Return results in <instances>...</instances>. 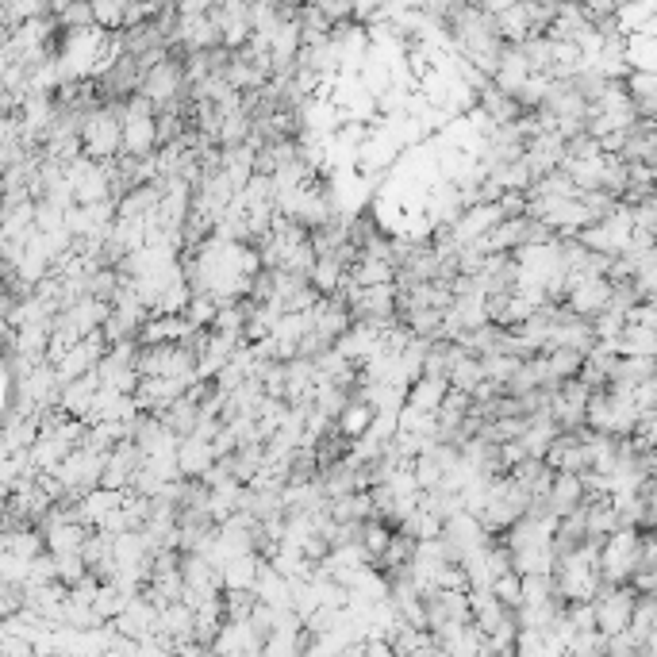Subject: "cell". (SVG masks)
Returning <instances> with one entry per match:
<instances>
[{"label": "cell", "mask_w": 657, "mask_h": 657, "mask_svg": "<svg viewBox=\"0 0 657 657\" xmlns=\"http://www.w3.org/2000/svg\"><path fill=\"white\" fill-rule=\"evenodd\" d=\"M258 657H304V634H300V638L269 634L266 642H262V654Z\"/></svg>", "instance_id": "cell-12"}, {"label": "cell", "mask_w": 657, "mask_h": 657, "mask_svg": "<svg viewBox=\"0 0 657 657\" xmlns=\"http://www.w3.org/2000/svg\"><path fill=\"white\" fill-rule=\"evenodd\" d=\"M631 611H634V592L627 584H604L592 600V615H596V631L604 638H615L631 627Z\"/></svg>", "instance_id": "cell-3"}, {"label": "cell", "mask_w": 657, "mask_h": 657, "mask_svg": "<svg viewBox=\"0 0 657 657\" xmlns=\"http://www.w3.org/2000/svg\"><path fill=\"white\" fill-rule=\"evenodd\" d=\"M127 608V596H123L120 588H112V584H100L97 596H93V615H97L100 623H112L120 611Z\"/></svg>", "instance_id": "cell-11"}, {"label": "cell", "mask_w": 657, "mask_h": 657, "mask_svg": "<svg viewBox=\"0 0 657 657\" xmlns=\"http://www.w3.org/2000/svg\"><path fill=\"white\" fill-rule=\"evenodd\" d=\"M369 423H373V408L369 404H362V400H346V408H342L339 415H335V431H339L342 438H362L365 431H369Z\"/></svg>", "instance_id": "cell-8"}, {"label": "cell", "mask_w": 657, "mask_h": 657, "mask_svg": "<svg viewBox=\"0 0 657 657\" xmlns=\"http://www.w3.org/2000/svg\"><path fill=\"white\" fill-rule=\"evenodd\" d=\"M216 312H219V304L212 300V296H189V304H185L181 319H185L193 331H208L212 319H216Z\"/></svg>", "instance_id": "cell-10"}, {"label": "cell", "mask_w": 657, "mask_h": 657, "mask_svg": "<svg viewBox=\"0 0 657 657\" xmlns=\"http://www.w3.org/2000/svg\"><path fill=\"white\" fill-rule=\"evenodd\" d=\"M254 608H258L254 592H219V611H223V623H246Z\"/></svg>", "instance_id": "cell-9"}, {"label": "cell", "mask_w": 657, "mask_h": 657, "mask_svg": "<svg viewBox=\"0 0 657 657\" xmlns=\"http://www.w3.org/2000/svg\"><path fill=\"white\" fill-rule=\"evenodd\" d=\"M446 381H435V377H419L408 396H404V404L412 408V412H423V415H435L438 404H442V396H446Z\"/></svg>", "instance_id": "cell-7"}, {"label": "cell", "mask_w": 657, "mask_h": 657, "mask_svg": "<svg viewBox=\"0 0 657 657\" xmlns=\"http://www.w3.org/2000/svg\"><path fill=\"white\" fill-rule=\"evenodd\" d=\"M112 631L127 638V642H143L150 634H158V611L146 604L143 596H135V600H127V608L112 619Z\"/></svg>", "instance_id": "cell-4"}, {"label": "cell", "mask_w": 657, "mask_h": 657, "mask_svg": "<svg viewBox=\"0 0 657 657\" xmlns=\"http://www.w3.org/2000/svg\"><path fill=\"white\" fill-rule=\"evenodd\" d=\"M173 458H177V473H181V481H200V477L216 465L212 442H200V438H181L177 450H173Z\"/></svg>", "instance_id": "cell-5"}, {"label": "cell", "mask_w": 657, "mask_h": 657, "mask_svg": "<svg viewBox=\"0 0 657 657\" xmlns=\"http://www.w3.org/2000/svg\"><path fill=\"white\" fill-rule=\"evenodd\" d=\"M262 561L258 554H243V558L227 561L223 569H219V592H250L254 581H258V569H262Z\"/></svg>", "instance_id": "cell-6"}, {"label": "cell", "mask_w": 657, "mask_h": 657, "mask_svg": "<svg viewBox=\"0 0 657 657\" xmlns=\"http://www.w3.org/2000/svg\"><path fill=\"white\" fill-rule=\"evenodd\" d=\"M488 592L496 596V604H500V608H508V611L519 608V577H515V573L496 577V581L488 584Z\"/></svg>", "instance_id": "cell-13"}, {"label": "cell", "mask_w": 657, "mask_h": 657, "mask_svg": "<svg viewBox=\"0 0 657 657\" xmlns=\"http://www.w3.org/2000/svg\"><path fill=\"white\" fill-rule=\"evenodd\" d=\"M358 657H396V654H392V646L385 638H373V642H362Z\"/></svg>", "instance_id": "cell-14"}, {"label": "cell", "mask_w": 657, "mask_h": 657, "mask_svg": "<svg viewBox=\"0 0 657 657\" xmlns=\"http://www.w3.org/2000/svg\"><path fill=\"white\" fill-rule=\"evenodd\" d=\"M634 569H638V531H631V527L611 531L600 542V581L627 584Z\"/></svg>", "instance_id": "cell-1"}, {"label": "cell", "mask_w": 657, "mask_h": 657, "mask_svg": "<svg viewBox=\"0 0 657 657\" xmlns=\"http://www.w3.org/2000/svg\"><path fill=\"white\" fill-rule=\"evenodd\" d=\"M181 93H185V66H181V54H177V50H166V58L143 73V81H139V97L150 100L154 112H158L162 104L177 100Z\"/></svg>", "instance_id": "cell-2"}]
</instances>
